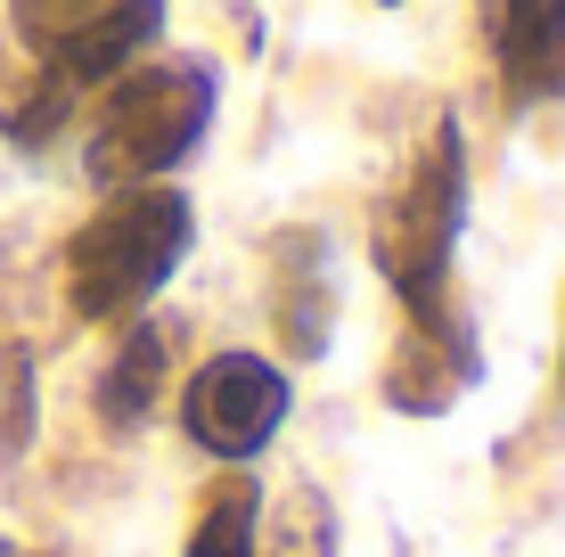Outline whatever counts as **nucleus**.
I'll list each match as a JSON object with an SVG mask.
<instances>
[{"instance_id":"obj_4","label":"nucleus","mask_w":565,"mask_h":557,"mask_svg":"<svg viewBox=\"0 0 565 557\" xmlns=\"http://www.w3.org/2000/svg\"><path fill=\"white\" fill-rule=\"evenodd\" d=\"M296 410V386H287L279 361L263 353H213L189 369V394H181V427L189 443L222 468H246L255 451H270V435L287 427Z\"/></svg>"},{"instance_id":"obj_6","label":"nucleus","mask_w":565,"mask_h":557,"mask_svg":"<svg viewBox=\"0 0 565 557\" xmlns=\"http://www.w3.org/2000/svg\"><path fill=\"white\" fill-rule=\"evenodd\" d=\"M476 386V329L451 320H402L394 361H385V401L411 418H443L451 401Z\"/></svg>"},{"instance_id":"obj_1","label":"nucleus","mask_w":565,"mask_h":557,"mask_svg":"<svg viewBox=\"0 0 565 557\" xmlns=\"http://www.w3.org/2000/svg\"><path fill=\"white\" fill-rule=\"evenodd\" d=\"M467 229V131L459 115H435L426 140L411 148L402 181L377 197L369 222V255H377L385 287H394L402 320H451V263Z\"/></svg>"},{"instance_id":"obj_2","label":"nucleus","mask_w":565,"mask_h":557,"mask_svg":"<svg viewBox=\"0 0 565 557\" xmlns=\"http://www.w3.org/2000/svg\"><path fill=\"white\" fill-rule=\"evenodd\" d=\"M198 246V214L181 189L140 181L107 189V205L66 238V312L107 329V320H140L156 287L181 271V255Z\"/></svg>"},{"instance_id":"obj_10","label":"nucleus","mask_w":565,"mask_h":557,"mask_svg":"<svg viewBox=\"0 0 565 557\" xmlns=\"http://www.w3.org/2000/svg\"><path fill=\"white\" fill-rule=\"evenodd\" d=\"M255 516H263L255 475L230 468L222 484L198 501V516H189V549L181 557H255Z\"/></svg>"},{"instance_id":"obj_12","label":"nucleus","mask_w":565,"mask_h":557,"mask_svg":"<svg viewBox=\"0 0 565 557\" xmlns=\"http://www.w3.org/2000/svg\"><path fill=\"white\" fill-rule=\"evenodd\" d=\"M9 9H17V33H25V50H42V42H57L66 25L99 17L107 0H9Z\"/></svg>"},{"instance_id":"obj_11","label":"nucleus","mask_w":565,"mask_h":557,"mask_svg":"<svg viewBox=\"0 0 565 557\" xmlns=\"http://www.w3.org/2000/svg\"><path fill=\"white\" fill-rule=\"evenodd\" d=\"M33 443V361L0 353V459H17Z\"/></svg>"},{"instance_id":"obj_3","label":"nucleus","mask_w":565,"mask_h":557,"mask_svg":"<svg viewBox=\"0 0 565 557\" xmlns=\"http://www.w3.org/2000/svg\"><path fill=\"white\" fill-rule=\"evenodd\" d=\"M213 107H222V74H213V57L124 66V74H115V90H107V107H99V124H90L83 172L99 189L164 181V172H181L205 148Z\"/></svg>"},{"instance_id":"obj_14","label":"nucleus","mask_w":565,"mask_h":557,"mask_svg":"<svg viewBox=\"0 0 565 557\" xmlns=\"http://www.w3.org/2000/svg\"><path fill=\"white\" fill-rule=\"evenodd\" d=\"M377 9H402V0H377Z\"/></svg>"},{"instance_id":"obj_5","label":"nucleus","mask_w":565,"mask_h":557,"mask_svg":"<svg viewBox=\"0 0 565 557\" xmlns=\"http://www.w3.org/2000/svg\"><path fill=\"white\" fill-rule=\"evenodd\" d=\"M270 329L287 336L296 361L328 353V329H337V255H328L320 229H279L270 238Z\"/></svg>"},{"instance_id":"obj_9","label":"nucleus","mask_w":565,"mask_h":557,"mask_svg":"<svg viewBox=\"0 0 565 557\" xmlns=\"http://www.w3.org/2000/svg\"><path fill=\"white\" fill-rule=\"evenodd\" d=\"M255 557H337V508L320 484H287L270 516H255Z\"/></svg>"},{"instance_id":"obj_8","label":"nucleus","mask_w":565,"mask_h":557,"mask_svg":"<svg viewBox=\"0 0 565 557\" xmlns=\"http://www.w3.org/2000/svg\"><path fill=\"white\" fill-rule=\"evenodd\" d=\"M164 361H172V329H156V320H131V336L107 353L99 386H90V401H99V427L131 435L156 418V401H164Z\"/></svg>"},{"instance_id":"obj_13","label":"nucleus","mask_w":565,"mask_h":557,"mask_svg":"<svg viewBox=\"0 0 565 557\" xmlns=\"http://www.w3.org/2000/svg\"><path fill=\"white\" fill-rule=\"evenodd\" d=\"M557 401H565V296H557Z\"/></svg>"},{"instance_id":"obj_7","label":"nucleus","mask_w":565,"mask_h":557,"mask_svg":"<svg viewBox=\"0 0 565 557\" xmlns=\"http://www.w3.org/2000/svg\"><path fill=\"white\" fill-rule=\"evenodd\" d=\"M492 57L509 107H557L565 99V0H492Z\"/></svg>"}]
</instances>
